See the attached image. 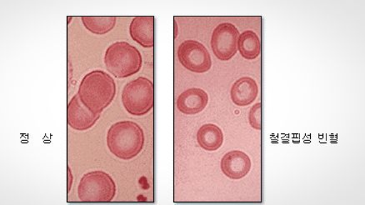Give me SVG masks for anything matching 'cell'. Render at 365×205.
Segmentation results:
<instances>
[{
	"instance_id": "obj_1",
	"label": "cell",
	"mask_w": 365,
	"mask_h": 205,
	"mask_svg": "<svg viewBox=\"0 0 365 205\" xmlns=\"http://www.w3.org/2000/svg\"><path fill=\"white\" fill-rule=\"evenodd\" d=\"M78 95L93 113L101 114L115 99L116 84L106 72L93 70L83 78Z\"/></svg>"
},
{
	"instance_id": "obj_2",
	"label": "cell",
	"mask_w": 365,
	"mask_h": 205,
	"mask_svg": "<svg viewBox=\"0 0 365 205\" xmlns=\"http://www.w3.org/2000/svg\"><path fill=\"white\" fill-rule=\"evenodd\" d=\"M107 145L117 158L123 160L134 159L144 148V130L135 122H117L108 131Z\"/></svg>"
},
{
	"instance_id": "obj_3",
	"label": "cell",
	"mask_w": 365,
	"mask_h": 205,
	"mask_svg": "<svg viewBox=\"0 0 365 205\" xmlns=\"http://www.w3.org/2000/svg\"><path fill=\"white\" fill-rule=\"evenodd\" d=\"M105 65L110 74L118 79H125L140 72L143 58L136 47L125 41H118L107 48Z\"/></svg>"
},
{
	"instance_id": "obj_4",
	"label": "cell",
	"mask_w": 365,
	"mask_h": 205,
	"mask_svg": "<svg viewBox=\"0 0 365 205\" xmlns=\"http://www.w3.org/2000/svg\"><path fill=\"white\" fill-rule=\"evenodd\" d=\"M116 194V184L110 174L101 170L83 175L78 186V197L85 203H108Z\"/></svg>"
},
{
	"instance_id": "obj_5",
	"label": "cell",
	"mask_w": 365,
	"mask_h": 205,
	"mask_svg": "<svg viewBox=\"0 0 365 205\" xmlns=\"http://www.w3.org/2000/svg\"><path fill=\"white\" fill-rule=\"evenodd\" d=\"M122 102L128 113L135 116L145 115L154 108L155 86L145 77H139L125 86Z\"/></svg>"
},
{
	"instance_id": "obj_6",
	"label": "cell",
	"mask_w": 365,
	"mask_h": 205,
	"mask_svg": "<svg viewBox=\"0 0 365 205\" xmlns=\"http://www.w3.org/2000/svg\"><path fill=\"white\" fill-rule=\"evenodd\" d=\"M178 58L187 70L203 74L212 67L211 56L206 47L199 41H185L177 51Z\"/></svg>"
},
{
	"instance_id": "obj_7",
	"label": "cell",
	"mask_w": 365,
	"mask_h": 205,
	"mask_svg": "<svg viewBox=\"0 0 365 205\" xmlns=\"http://www.w3.org/2000/svg\"><path fill=\"white\" fill-rule=\"evenodd\" d=\"M238 28L231 23H222L212 33L210 45L215 56L222 61L231 60L238 51Z\"/></svg>"
},
{
	"instance_id": "obj_8",
	"label": "cell",
	"mask_w": 365,
	"mask_h": 205,
	"mask_svg": "<svg viewBox=\"0 0 365 205\" xmlns=\"http://www.w3.org/2000/svg\"><path fill=\"white\" fill-rule=\"evenodd\" d=\"M101 114L93 113L83 104L80 96L76 94L68 104L67 122L68 126L78 131H86L96 124Z\"/></svg>"
},
{
	"instance_id": "obj_9",
	"label": "cell",
	"mask_w": 365,
	"mask_h": 205,
	"mask_svg": "<svg viewBox=\"0 0 365 205\" xmlns=\"http://www.w3.org/2000/svg\"><path fill=\"white\" fill-rule=\"evenodd\" d=\"M220 167L225 177L231 179H241L250 173L251 160L243 151L232 150L223 156Z\"/></svg>"
},
{
	"instance_id": "obj_10",
	"label": "cell",
	"mask_w": 365,
	"mask_h": 205,
	"mask_svg": "<svg viewBox=\"0 0 365 205\" xmlns=\"http://www.w3.org/2000/svg\"><path fill=\"white\" fill-rule=\"evenodd\" d=\"M209 102V95L200 88H191L178 97L177 108L185 115H197L203 111Z\"/></svg>"
},
{
	"instance_id": "obj_11",
	"label": "cell",
	"mask_w": 365,
	"mask_h": 205,
	"mask_svg": "<svg viewBox=\"0 0 365 205\" xmlns=\"http://www.w3.org/2000/svg\"><path fill=\"white\" fill-rule=\"evenodd\" d=\"M130 34L133 41L144 48L155 46V17L137 16L133 19L130 26Z\"/></svg>"
},
{
	"instance_id": "obj_12",
	"label": "cell",
	"mask_w": 365,
	"mask_h": 205,
	"mask_svg": "<svg viewBox=\"0 0 365 205\" xmlns=\"http://www.w3.org/2000/svg\"><path fill=\"white\" fill-rule=\"evenodd\" d=\"M259 95V86L252 78L242 77L231 87L230 97L234 104L240 107L248 106Z\"/></svg>"
},
{
	"instance_id": "obj_13",
	"label": "cell",
	"mask_w": 365,
	"mask_h": 205,
	"mask_svg": "<svg viewBox=\"0 0 365 205\" xmlns=\"http://www.w3.org/2000/svg\"><path fill=\"white\" fill-rule=\"evenodd\" d=\"M197 141L202 149L207 151H216L223 145V131L218 125L214 124L202 125L197 132Z\"/></svg>"
},
{
	"instance_id": "obj_14",
	"label": "cell",
	"mask_w": 365,
	"mask_h": 205,
	"mask_svg": "<svg viewBox=\"0 0 365 205\" xmlns=\"http://www.w3.org/2000/svg\"><path fill=\"white\" fill-rule=\"evenodd\" d=\"M238 51L246 60L253 61L261 53V42L258 34L252 31H246L240 34Z\"/></svg>"
},
{
	"instance_id": "obj_15",
	"label": "cell",
	"mask_w": 365,
	"mask_h": 205,
	"mask_svg": "<svg viewBox=\"0 0 365 205\" xmlns=\"http://www.w3.org/2000/svg\"><path fill=\"white\" fill-rule=\"evenodd\" d=\"M81 21L88 31L102 36L115 28L117 19L115 16H83Z\"/></svg>"
},
{
	"instance_id": "obj_16",
	"label": "cell",
	"mask_w": 365,
	"mask_h": 205,
	"mask_svg": "<svg viewBox=\"0 0 365 205\" xmlns=\"http://www.w3.org/2000/svg\"><path fill=\"white\" fill-rule=\"evenodd\" d=\"M249 122L253 129L256 130L262 129V105L261 102H257L250 109Z\"/></svg>"
},
{
	"instance_id": "obj_17",
	"label": "cell",
	"mask_w": 365,
	"mask_h": 205,
	"mask_svg": "<svg viewBox=\"0 0 365 205\" xmlns=\"http://www.w3.org/2000/svg\"><path fill=\"white\" fill-rule=\"evenodd\" d=\"M73 177L71 169L68 166V193H70L72 186Z\"/></svg>"
},
{
	"instance_id": "obj_18",
	"label": "cell",
	"mask_w": 365,
	"mask_h": 205,
	"mask_svg": "<svg viewBox=\"0 0 365 205\" xmlns=\"http://www.w3.org/2000/svg\"><path fill=\"white\" fill-rule=\"evenodd\" d=\"M177 34H178V26H177V23L175 21V38H176Z\"/></svg>"
}]
</instances>
